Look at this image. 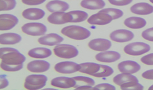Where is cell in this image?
I'll list each match as a JSON object with an SVG mask.
<instances>
[{
    "label": "cell",
    "mask_w": 153,
    "mask_h": 90,
    "mask_svg": "<svg viewBox=\"0 0 153 90\" xmlns=\"http://www.w3.org/2000/svg\"><path fill=\"white\" fill-rule=\"evenodd\" d=\"M0 67L7 72H16L23 68L26 57L18 50L9 47L0 49Z\"/></svg>",
    "instance_id": "6da1fadb"
},
{
    "label": "cell",
    "mask_w": 153,
    "mask_h": 90,
    "mask_svg": "<svg viewBox=\"0 0 153 90\" xmlns=\"http://www.w3.org/2000/svg\"><path fill=\"white\" fill-rule=\"evenodd\" d=\"M61 32L68 38L77 41L85 40L91 35V32L89 30L77 25H70L63 27Z\"/></svg>",
    "instance_id": "7a4b0ae2"
},
{
    "label": "cell",
    "mask_w": 153,
    "mask_h": 90,
    "mask_svg": "<svg viewBox=\"0 0 153 90\" xmlns=\"http://www.w3.org/2000/svg\"><path fill=\"white\" fill-rule=\"evenodd\" d=\"M48 80L47 77L43 75H31L26 77L24 87L27 90H39L43 88Z\"/></svg>",
    "instance_id": "3957f363"
},
{
    "label": "cell",
    "mask_w": 153,
    "mask_h": 90,
    "mask_svg": "<svg viewBox=\"0 0 153 90\" xmlns=\"http://www.w3.org/2000/svg\"><path fill=\"white\" fill-rule=\"evenodd\" d=\"M54 53L57 57L64 59H71L77 57L79 51L74 46L70 44H58L53 49Z\"/></svg>",
    "instance_id": "277c9868"
},
{
    "label": "cell",
    "mask_w": 153,
    "mask_h": 90,
    "mask_svg": "<svg viewBox=\"0 0 153 90\" xmlns=\"http://www.w3.org/2000/svg\"><path fill=\"white\" fill-rule=\"evenodd\" d=\"M22 32L31 36H42L45 35L47 28L44 24L39 23H29L25 24L22 27Z\"/></svg>",
    "instance_id": "5b68a950"
},
{
    "label": "cell",
    "mask_w": 153,
    "mask_h": 90,
    "mask_svg": "<svg viewBox=\"0 0 153 90\" xmlns=\"http://www.w3.org/2000/svg\"><path fill=\"white\" fill-rule=\"evenodd\" d=\"M150 50V45L143 42L132 43L124 48V52L126 54L134 56L145 54L149 52Z\"/></svg>",
    "instance_id": "8992f818"
},
{
    "label": "cell",
    "mask_w": 153,
    "mask_h": 90,
    "mask_svg": "<svg viewBox=\"0 0 153 90\" xmlns=\"http://www.w3.org/2000/svg\"><path fill=\"white\" fill-rule=\"evenodd\" d=\"M81 66L77 63L65 61L57 63L54 66V69L56 72L62 74H71L80 71Z\"/></svg>",
    "instance_id": "52a82bcc"
},
{
    "label": "cell",
    "mask_w": 153,
    "mask_h": 90,
    "mask_svg": "<svg viewBox=\"0 0 153 90\" xmlns=\"http://www.w3.org/2000/svg\"><path fill=\"white\" fill-rule=\"evenodd\" d=\"M47 20L49 23L54 25H62L68 23H72V16L70 12H56L51 14Z\"/></svg>",
    "instance_id": "ba28073f"
},
{
    "label": "cell",
    "mask_w": 153,
    "mask_h": 90,
    "mask_svg": "<svg viewBox=\"0 0 153 90\" xmlns=\"http://www.w3.org/2000/svg\"><path fill=\"white\" fill-rule=\"evenodd\" d=\"M109 37L112 41L118 43H125L131 41L134 38L132 32L126 29H118L110 34Z\"/></svg>",
    "instance_id": "9c48e42d"
},
{
    "label": "cell",
    "mask_w": 153,
    "mask_h": 90,
    "mask_svg": "<svg viewBox=\"0 0 153 90\" xmlns=\"http://www.w3.org/2000/svg\"><path fill=\"white\" fill-rule=\"evenodd\" d=\"M0 30L1 31L9 30L14 28L19 23L16 16L11 14H1L0 16Z\"/></svg>",
    "instance_id": "30bf717a"
},
{
    "label": "cell",
    "mask_w": 153,
    "mask_h": 90,
    "mask_svg": "<svg viewBox=\"0 0 153 90\" xmlns=\"http://www.w3.org/2000/svg\"><path fill=\"white\" fill-rule=\"evenodd\" d=\"M112 20V18L109 15L99 11L88 18V23L90 25H105L111 23Z\"/></svg>",
    "instance_id": "8fae6325"
},
{
    "label": "cell",
    "mask_w": 153,
    "mask_h": 90,
    "mask_svg": "<svg viewBox=\"0 0 153 90\" xmlns=\"http://www.w3.org/2000/svg\"><path fill=\"white\" fill-rule=\"evenodd\" d=\"M51 85L61 89H70L74 87L76 82L73 78L66 77H59L51 81Z\"/></svg>",
    "instance_id": "7c38bea8"
},
{
    "label": "cell",
    "mask_w": 153,
    "mask_h": 90,
    "mask_svg": "<svg viewBox=\"0 0 153 90\" xmlns=\"http://www.w3.org/2000/svg\"><path fill=\"white\" fill-rule=\"evenodd\" d=\"M88 46L91 49L95 51L104 52L111 47L112 43L108 39L98 38L90 41L88 43Z\"/></svg>",
    "instance_id": "4fadbf2b"
},
{
    "label": "cell",
    "mask_w": 153,
    "mask_h": 90,
    "mask_svg": "<svg viewBox=\"0 0 153 90\" xmlns=\"http://www.w3.org/2000/svg\"><path fill=\"white\" fill-rule=\"evenodd\" d=\"M50 68L49 62L43 60H33L27 64V69L33 73H43L47 71Z\"/></svg>",
    "instance_id": "5bb4252c"
},
{
    "label": "cell",
    "mask_w": 153,
    "mask_h": 90,
    "mask_svg": "<svg viewBox=\"0 0 153 90\" xmlns=\"http://www.w3.org/2000/svg\"><path fill=\"white\" fill-rule=\"evenodd\" d=\"M121 58V54L115 51H104L95 55V59L100 62L112 63Z\"/></svg>",
    "instance_id": "9a60e30c"
},
{
    "label": "cell",
    "mask_w": 153,
    "mask_h": 90,
    "mask_svg": "<svg viewBox=\"0 0 153 90\" xmlns=\"http://www.w3.org/2000/svg\"><path fill=\"white\" fill-rule=\"evenodd\" d=\"M76 82V84L74 87L77 90H91L95 85V81L90 77L85 76H76L73 77Z\"/></svg>",
    "instance_id": "2e32d148"
},
{
    "label": "cell",
    "mask_w": 153,
    "mask_h": 90,
    "mask_svg": "<svg viewBox=\"0 0 153 90\" xmlns=\"http://www.w3.org/2000/svg\"><path fill=\"white\" fill-rule=\"evenodd\" d=\"M63 41L62 36L55 33H51L45 36H42L38 40V43L42 45L54 46L58 45Z\"/></svg>",
    "instance_id": "e0dca14e"
},
{
    "label": "cell",
    "mask_w": 153,
    "mask_h": 90,
    "mask_svg": "<svg viewBox=\"0 0 153 90\" xmlns=\"http://www.w3.org/2000/svg\"><path fill=\"white\" fill-rule=\"evenodd\" d=\"M140 68L139 64L132 60L123 61L118 64V69L121 73L133 74L139 71Z\"/></svg>",
    "instance_id": "ac0fdd59"
},
{
    "label": "cell",
    "mask_w": 153,
    "mask_h": 90,
    "mask_svg": "<svg viewBox=\"0 0 153 90\" xmlns=\"http://www.w3.org/2000/svg\"><path fill=\"white\" fill-rule=\"evenodd\" d=\"M46 9L50 13L65 12L69 8L70 6L67 2L59 0H53L50 1L45 6Z\"/></svg>",
    "instance_id": "d6986e66"
},
{
    "label": "cell",
    "mask_w": 153,
    "mask_h": 90,
    "mask_svg": "<svg viewBox=\"0 0 153 90\" xmlns=\"http://www.w3.org/2000/svg\"><path fill=\"white\" fill-rule=\"evenodd\" d=\"M130 10L134 14L140 15H146L153 13V6L148 3L140 2L131 6Z\"/></svg>",
    "instance_id": "ffe728a7"
},
{
    "label": "cell",
    "mask_w": 153,
    "mask_h": 90,
    "mask_svg": "<svg viewBox=\"0 0 153 90\" xmlns=\"http://www.w3.org/2000/svg\"><path fill=\"white\" fill-rule=\"evenodd\" d=\"M22 16L27 20H38L45 16V12L39 8H29L23 11Z\"/></svg>",
    "instance_id": "44dd1931"
},
{
    "label": "cell",
    "mask_w": 153,
    "mask_h": 90,
    "mask_svg": "<svg viewBox=\"0 0 153 90\" xmlns=\"http://www.w3.org/2000/svg\"><path fill=\"white\" fill-rule=\"evenodd\" d=\"M22 39L19 34L9 32L2 34L0 35V43L2 45H14L20 43Z\"/></svg>",
    "instance_id": "7402d4cb"
},
{
    "label": "cell",
    "mask_w": 153,
    "mask_h": 90,
    "mask_svg": "<svg viewBox=\"0 0 153 90\" xmlns=\"http://www.w3.org/2000/svg\"><path fill=\"white\" fill-rule=\"evenodd\" d=\"M81 68L79 72L90 75L91 76H96L101 68V65L93 62H86L80 64Z\"/></svg>",
    "instance_id": "603a6c76"
},
{
    "label": "cell",
    "mask_w": 153,
    "mask_h": 90,
    "mask_svg": "<svg viewBox=\"0 0 153 90\" xmlns=\"http://www.w3.org/2000/svg\"><path fill=\"white\" fill-rule=\"evenodd\" d=\"M52 55V51L46 48L38 47L30 50L28 52V55L33 58H46Z\"/></svg>",
    "instance_id": "cb8c5ba5"
},
{
    "label": "cell",
    "mask_w": 153,
    "mask_h": 90,
    "mask_svg": "<svg viewBox=\"0 0 153 90\" xmlns=\"http://www.w3.org/2000/svg\"><path fill=\"white\" fill-rule=\"evenodd\" d=\"M124 24L131 29H138L144 27L146 24V21L144 18L139 17H130L126 18Z\"/></svg>",
    "instance_id": "d4e9b609"
},
{
    "label": "cell",
    "mask_w": 153,
    "mask_h": 90,
    "mask_svg": "<svg viewBox=\"0 0 153 90\" xmlns=\"http://www.w3.org/2000/svg\"><path fill=\"white\" fill-rule=\"evenodd\" d=\"M80 5L84 9L95 10L103 9L105 3L103 0H82Z\"/></svg>",
    "instance_id": "484cf974"
},
{
    "label": "cell",
    "mask_w": 153,
    "mask_h": 90,
    "mask_svg": "<svg viewBox=\"0 0 153 90\" xmlns=\"http://www.w3.org/2000/svg\"><path fill=\"white\" fill-rule=\"evenodd\" d=\"M113 81L115 84L120 86L124 83L130 82H139L138 79L136 77L132 75L131 74L127 73H122L121 74L117 75V76H116L113 78Z\"/></svg>",
    "instance_id": "4316f807"
},
{
    "label": "cell",
    "mask_w": 153,
    "mask_h": 90,
    "mask_svg": "<svg viewBox=\"0 0 153 90\" xmlns=\"http://www.w3.org/2000/svg\"><path fill=\"white\" fill-rule=\"evenodd\" d=\"M70 13L72 16V23H80L88 18V14L83 11L75 10L70 11Z\"/></svg>",
    "instance_id": "83f0119b"
},
{
    "label": "cell",
    "mask_w": 153,
    "mask_h": 90,
    "mask_svg": "<svg viewBox=\"0 0 153 90\" xmlns=\"http://www.w3.org/2000/svg\"><path fill=\"white\" fill-rule=\"evenodd\" d=\"M99 11L109 15L112 18L113 20H116V19L120 18L123 15V11L121 10L114 9V8H107L104 9H102Z\"/></svg>",
    "instance_id": "f1b7e54d"
},
{
    "label": "cell",
    "mask_w": 153,
    "mask_h": 90,
    "mask_svg": "<svg viewBox=\"0 0 153 90\" xmlns=\"http://www.w3.org/2000/svg\"><path fill=\"white\" fill-rule=\"evenodd\" d=\"M1 11H10L14 9L16 6V0H0Z\"/></svg>",
    "instance_id": "f546056e"
},
{
    "label": "cell",
    "mask_w": 153,
    "mask_h": 90,
    "mask_svg": "<svg viewBox=\"0 0 153 90\" xmlns=\"http://www.w3.org/2000/svg\"><path fill=\"white\" fill-rule=\"evenodd\" d=\"M114 71L112 68L106 65H101V68L97 73L95 77L97 78H105L108 77L112 75Z\"/></svg>",
    "instance_id": "4dcf8cb0"
},
{
    "label": "cell",
    "mask_w": 153,
    "mask_h": 90,
    "mask_svg": "<svg viewBox=\"0 0 153 90\" xmlns=\"http://www.w3.org/2000/svg\"><path fill=\"white\" fill-rule=\"evenodd\" d=\"M122 90H143L144 86L141 85L139 82L132 81L124 83L120 86Z\"/></svg>",
    "instance_id": "1f68e13d"
},
{
    "label": "cell",
    "mask_w": 153,
    "mask_h": 90,
    "mask_svg": "<svg viewBox=\"0 0 153 90\" xmlns=\"http://www.w3.org/2000/svg\"><path fill=\"white\" fill-rule=\"evenodd\" d=\"M109 2L113 5L118 6H123L129 5L133 0H108Z\"/></svg>",
    "instance_id": "d6a6232c"
},
{
    "label": "cell",
    "mask_w": 153,
    "mask_h": 90,
    "mask_svg": "<svg viewBox=\"0 0 153 90\" xmlns=\"http://www.w3.org/2000/svg\"><path fill=\"white\" fill-rule=\"evenodd\" d=\"M142 36L147 41H153V27L144 30L142 32Z\"/></svg>",
    "instance_id": "836d02e7"
},
{
    "label": "cell",
    "mask_w": 153,
    "mask_h": 90,
    "mask_svg": "<svg viewBox=\"0 0 153 90\" xmlns=\"http://www.w3.org/2000/svg\"><path fill=\"white\" fill-rule=\"evenodd\" d=\"M93 90H116V87L114 86L109 83H100L95 86Z\"/></svg>",
    "instance_id": "e575fe53"
},
{
    "label": "cell",
    "mask_w": 153,
    "mask_h": 90,
    "mask_svg": "<svg viewBox=\"0 0 153 90\" xmlns=\"http://www.w3.org/2000/svg\"><path fill=\"white\" fill-rule=\"evenodd\" d=\"M141 61L145 64L152 66L153 65V53L145 55L141 58Z\"/></svg>",
    "instance_id": "d590c367"
},
{
    "label": "cell",
    "mask_w": 153,
    "mask_h": 90,
    "mask_svg": "<svg viewBox=\"0 0 153 90\" xmlns=\"http://www.w3.org/2000/svg\"><path fill=\"white\" fill-rule=\"evenodd\" d=\"M46 0H22L23 4L29 6H36L44 3Z\"/></svg>",
    "instance_id": "8d00e7d4"
},
{
    "label": "cell",
    "mask_w": 153,
    "mask_h": 90,
    "mask_svg": "<svg viewBox=\"0 0 153 90\" xmlns=\"http://www.w3.org/2000/svg\"><path fill=\"white\" fill-rule=\"evenodd\" d=\"M9 84V81L4 76H1V84H0V89H4L7 87Z\"/></svg>",
    "instance_id": "74e56055"
},
{
    "label": "cell",
    "mask_w": 153,
    "mask_h": 90,
    "mask_svg": "<svg viewBox=\"0 0 153 90\" xmlns=\"http://www.w3.org/2000/svg\"><path fill=\"white\" fill-rule=\"evenodd\" d=\"M142 77L147 80H153V69L148 70L142 74Z\"/></svg>",
    "instance_id": "f35d334b"
},
{
    "label": "cell",
    "mask_w": 153,
    "mask_h": 90,
    "mask_svg": "<svg viewBox=\"0 0 153 90\" xmlns=\"http://www.w3.org/2000/svg\"><path fill=\"white\" fill-rule=\"evenodd\" d=\"M149 90H153V85L151 86L149 88Z\"/></svg>",
    "instance_id": "ab89813d"
},
{
    "label": "cell",
    "mask_w": 153,
    "mask_h": 90,
    "mask_svg": "<svg viewBox=\"0 0 153 90\" xmlns=\"http://www.w3.org/2000/svg\"><path fill=\"white\" fill-rule=\"evenodd\" d=\"M150 2H151L152 4H153V0H149Z\"/></svg>",
    "instance_id": "60d3db41"
}]
</instances>
